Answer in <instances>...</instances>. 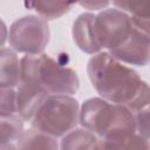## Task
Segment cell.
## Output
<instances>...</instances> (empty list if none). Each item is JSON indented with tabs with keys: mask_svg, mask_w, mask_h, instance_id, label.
Instances as JSON below:
<instances>
[{
	"mask_svg": "<svg viewBox=\"0 0 150 150\" xmlns=\"http://www.w3.org/2000/svg\"><path fill=\"white\" fill-rule=\"evenodd\" d=\"M87 71L93 87L104 100L125 105L132 112L150 104V86L109 52L93 56L88 61Z\"/></svg>",
	"mask_w": 150,
	"mask_h": 150,
	"instance_id": "cell-1",
	"label": "cell"
},
{
	"mask_svg": "<svg viewBox=\"0 0 150 150\" xmlns=\"http://www.w3.org/2000/svg\"><path fill=\"white\" fill-rule=\"evenodd\" d=\"M81 125L102 139L121 142L136 132L135 114L125 105L93 97L80 110Z\"/></svg>",
	"mask_w": 150,
	"mask_h": 150,
	"instance_id": "cell-2",
	"label": "cell"
},
{
	"mask_svg": "<svg viewBox=\"0 0 150 150\" xmlns=\"http://www.w3.org/2000/svg\"><path fill=\"white\" fill-rule=\"evenodd\" d=\"M79 102L69 95H48L30 120L33 129L61 137L74 130L80 122Z\"/></svg>",
	"mask_w": 150,
	"mask_h": 150,
	"instance_id": "cell-3",
	"label": "cell"
},
{
	"mask_svg": "<svg viewBox=\"0 0 150 150\" xmlns=\"http://www.w3.org/2000/svg\"><path fill=\"white\" fill-rule=\"evenodd\" d=\"M40 55H25L20 60L16 90L18 116L30 121L42 101L48 96L40 82Z\"/></svg>",
	"mask_w": 150,
	"mask_h": 150,
	"instance_id": "cell-4",
	"label": "cell"
},
{
	"mask_svg": "<svg viewBox=\"0 0 150 150\" xmlns=\"http://www.w3.org/2000/svg\"><path fill=\"white\" fill-rule=\"evenodd\" d=\"M8 38L14 50L26 55H39L49 41L47 20L35 15L22 16L12 23Z\"/></svg>",
	"mask_w": 150,
	"mask_h": 150,
	"instance_id": "cell-5",
	"label": "cell"
},
{
	"mask_svg": "<svg viewBox=\"0 0 150 150\" xmlns=\"http://www.w3.org/2000/svg\"><path fill=\"white\" fill-rule=\"evenodd\" d=\"M131 16L118 8L102 11L95 18V35L101 48L109 52L120 47L132 33Z\"/></svg>",
	"mask_w": 150,
	"mask_h": 150,
	"instance_id": "cell-6",
	"label": "cell"
},
{
	"mask_svg": "<svg viewBox=\"0 0 150 150\" xmlns=\"http://www.w3.org/2000/svg\"><path fill=\"white\" fill-rule=\"evenodd\" d=\"M40 82L48 95H71L80 86L75 70L47 54L40 55Z\"/></svg>",
	"mask_w": 150,
	"mask_h": 150,
	"instance_id": "cell-7",
	"label": "cell"
},
{
	"mask_svg": "<svg viewBox=\"0 0 150 150\" xmlns=\"http://www.w3.org/2000/svg\"><path fill=\"white\" fill-rule=\"evenodd\" d=\"M109 53L121 62L145 66L150 62V40L134 29L131 35L120 47Z\"/></svg>",
	"mask_w": 150,
	"mask_h": 150,
	"instance_id": "cell-8",
	"label": "cell"
},
{
	"mask_svg": "<svg viewBox=\"0 0 150 150\" xmlns=\"http://www.w3.org/2000/svg\"><path fill=\"white\" fill-rule=\"evenodd\" d=\"M95 18L91 13H83L73 23L74 42L82 52L88 54H94L102 49L95 35Z\"/></svg>",
	"mask_w": 150,
	"mask_h": 150,
	"instance_id": "cell-9",
	"label": "cell"
},
{
	"mask_svg": "<svg viewBox=\"0 0 150 150\" xmlns=\"http://www.w3.org/2000/svg\"><path fill=\"white\" fill-rule=\"evenodd\" d=\"M20 76V62L15 52L2 47L0 50V86L2 88H13L18 86Z\"/></svg>",
	"mask_w": 150,
	"mask_h": 150,
	"instance_id": "cell-10",
	"label": "cell"
},
{
	"mask_svg": "<svg viewBox=\"0 0 150 150\" xmlns=\"http://www.w3.org/2000/svg\"><path fill=\"white\" fill-rule=\"evenodd\" d=\"M16 150H59L55 137L36 129L25 130L16 142Z\"/></svg>",
	"mask_w": 150,
	"mask_h": 150,
	"instance_id": "cell-11",
	"label": "cell"
},
{
	"mask_svg": "<svg viewBox=\"0 0 150 150\" xmlns=\"http://www.w3.org/2000/svg\"><path fill=\"white\" fill-rule=\"evenodd\" d=\"M98 138L87 129H74L63 136L61 150H94Z\"/></svg>",
	"mask_w": 150,
	"mask_h": 150,
	"instance_id": "cell-12",
	"label": "cell"
},
{
	"mask_svg": "<svg viewBox=\"0 0 150 150\" xmlns=\"http://www.w3.org/2000/svg\"><path fill=\"white\" fill-rule=\"evenodd\" d=\"M23 120L18 115L1 118L0 141L1 143H16L23 134Z\"/></svg>",
	"mask_w": 150,
	"mask_h": 150,
	"instance_id": "cell-13",
	"label": "cell"
},
{
	"mask_svg": "<svg viewBox=\"0 0 150 150\" xmlns=\"http://www.w3.org/2000/svg\"><path fill=\"white\" fill-rule=\"evenodd\" d=\"M33 7L45 20L57 19L70 9V2H55V1H36L26 4Z\"/></svg>",
	"mask_w": 150,
	"mask_h": 150,
	"instance_id": "cell-14",
	"label": "cell"
},
{
	"mask_svg": "<svg viewBox=\"0 0 150 150\" xmlns=\"http://www.w3.org/2000/svg\"><path fill=\"white\" fill-rule=\"evenodd\" d=\"M0 115H1V118L18 115L16 91L13 88H2L1 89Z\"/></svg>",
	"mask_w": 150,
	"mask_h": 150,
	"instance_id": "cell-15",
	"label": "cell"
},
{
	"mask_svg": "<svg viewBox=\"0 0 150 150\" xmlns=\"http://www.w3.org/2000/svg\"><path fill=\"white\" fill-rule=\"evenodd\" d=\"M114 6L131 13V16L150 18V1H115Z\"/></svg>",
	"mask_w": 150,
	"mask_h": 150,
	"instance_id": "cell-16",
	"label": "cell"
},
{
	"mask_svg": "<svg viewBox=\"0 0 150 150\" xmlns=\"http://www.w3.org/2000/svg\"><path fill=\"white\" fill-rule=\"evenodd\" d=\"M118 143L122 150H150V141L136 132Z\"/></svg>",
	"mask_w": 150,
	"mask_h": 150,
	"instance_id": "cell-17",
	"label": "cell"
},
{
	"mask_svg": "<svg viewBox=\"0 0 150 150\" xmlns=\"http://www.w3.org/2000/svg\"><path fill=\"white\" fill-rule=\"evenodd\" d=\"M136 118V131L150 141V107H146L135 114Z\"/></svg>",
	"mask_w": 150,
	"mask_h": 150,
	"instance_id": "cell-18",
	"label": "cell"
},
{
	"mask_svg": "<svg viewBox=\"0 0 150 150\" xmlns=\"http://www.w3.org/2000/svg\"><path fill=\"white\" fill-rule=\"evenodd\" d=\"M131 22L134 29L143 34L145 38L150 40V18H137L131 16Z\"/></svg>",
	"mask_w": 150,
	"mask_h": 150,
	"instance_id": "cell-19",
	"label": "cell"
},
{
	"mask_svg": "<svg viewBox=\"0 0 150 150\" xmlns=\"http://www.w3.org/2000/svg\"><path fill=\"white\" fill-rule=\"evenodd\" d=\"M94 150H122V149H121V145H120L118 142L102 139V141L97 142Z\"/></svg>",
	"mask_w": 150,
	"mask_h": 150,
	"instance_id": "cell-20",
	"label": "cell"
},
{
	"mask_svg": "<svg viewBox=\"0 0 150 150\" xmlns=\"http://www.w3.org/2000/svg\"><path fill=\"white\" fill-rule=\"evenodd\" d=\"M108 4L109 2H107V1H104V2H90V1H88V2H80L81 6L87 7L89 9H100L101 7H104Z\"/></svg>",
	"mask_w": 150,
	"mask_h": 150,
	"instance_id": "cell-21",
	"label": "cell"
},
{
	"mask_svg": "<svg viewBox=\"0 0 150 150\" xmlns=\"http://www.w3.org/2000/svg\"><path fill=\"white\" fill-rule=\"evenodd\" d=\"M1 150H16V143H1Z\"/></svg>",
	"mask_w": 150,
	"mask_h": 150,
	"instance_id": "cell-22",
	"label": "cell"
}]
</instances>
